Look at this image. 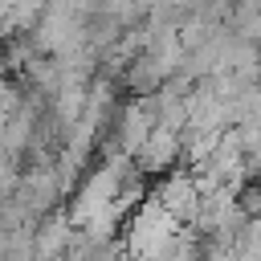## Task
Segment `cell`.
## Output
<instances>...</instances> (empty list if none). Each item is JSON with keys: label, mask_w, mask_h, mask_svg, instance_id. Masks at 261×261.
Wrapping results in <instances>:
<instances>
[]
</instances>
